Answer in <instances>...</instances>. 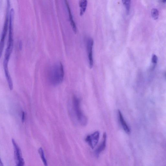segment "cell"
<instances>
[{
    "label": "cell",
    "instance_id": "cell-14",
    "mask_svg": "<svg viewBox=\"0 0 166 166\" xmlns=\"http://www.w3.org/2000/svg\"><path fill=\"white\" fill-rule=\"evenodd\" d=\"M158 61V58L156 55H154L152 58V62L153 64H156Z\"/></svg>",
    "mask_w": 166,
    "mask_h": 166
},
{
    "label": "cell",
    "instance_id": "cell-13",
    "mask_svg": "<svg viewBox=\"0 0 166 166\" xmlns=\"http://www.w3.org/2000/svg\"><path fill=\"white\" fill-rule=\"evenodd\" d=\"M151 16L153 18L154 20L157 19L159 16L158 10L156 9H153L151 11Z\"/></svg>",
    "mask_w": 166,
    "mask_h": 166
},
{
    "label": "cell",
    "instance_id": "cell-9",
    "mask_svg": "<svg viewBox=\"0 0 166 166\" xmlns=\"http://www.w3.org/2000/svg\"><path fill=\"white\" fill-rule=\"evenodd\" d=\"M65 3H66L67 8L68 10L69 14V18L70 24H71L73 31L76 34L77 33V27L76 24L74 21L72 15L71 13V10H70L69 3L67 0H65Z\"/></svg>",
    "mask_w": 166,
    "mask_h": 166
},
{
    "label": "cell",
    "instance_id": "cell-10",
    "mask_svg": "<svg viewBox=\"0 0 166 166\" xmlns=\"http://www.w3.org/2000/svg\"><path fill=\"white\" fill-rule=\"evenodd\" d=\"M80 7V15L83 16L87 9V0H80L79 2Z\"/></svg>",
    "mask_w": 166,
    "mask_h": 166
},
{
    "label": "cell",
    "instance_id": "cell-7",
    "mask_svg": "<svg viewBox=\"0 0 166 166\" xmlns=\"http://www.w3.org/2000/svg\"><path fill=\"white\" fill-rule=\"evenodd\" d=\"M107 141V134L104 132L103 135V140L101 144L95 150V154L96 156L98 157L101 153L104 150L106 147Z\"/></svg>",
    "mask_w": 166,
    "mask_h": 166
},
{
    "label": "cell",
    "instance_id": "cell-4",
    "mask_svg": "<svg viewBox=\"0 0 166 166\" xmlns=\"http://www.w3.org/2000/svg\"><path fill=\"white\" fill-rule=\"evenodd\" d=\"M12 141L14 147V158L16 165L18 166H23L24 164V162L22 156L21 150L14 140L12 139Z\"/></svg>",
    "mask_w": 166,
    "mask_h": 166
},
{
    "label": "cell",
    "instance_id": "cell-2",
    "mask_svg": "<svg viewBox=\"0 0 166 166\" xmlns=\"http://www.w3.org/2000/svg\"><path fill=\"white\" fill-rule=\"evenodd\" d=\"M13 48V29H9V38L7 47L5 53L3 62L4 69H8V65L10 57Z\"/></svg>",
    "mask_w": 166,
    "mask_h": 166
},
{
    "label": "cell",
    "instance_id": "cell-16",
    "mask_svg": "<svg viewBox=\"0 0 166 166\" xmlns=\"http://www.w3.org/2000/svg\"><path fill=\"white\" fill-rule=\"evenodd\" d=\"M0 166H3V164L1 160V162H0Z\"/></svg>",
    "mask_w": 166,
    "mask_h": 166
},
{
    "label": "cell",
    "instance_id": "cell-12",
    "mask_svg": "<svg viewBox=\"0 0 166 166\" xmlns=\"http://www.w3.org/2000/svg\"><path fill=\"white\" fill-rule=\"evenodd\" d=\"M38 152L44 165L46 166H48L47 161L46 159V158L45 157L44 151L43 149L42 148H40V149H39Z\"/></svg>",
    "mask_w": 166,
    "mask_h": 166
},
{
    "label": "cell",
    "instance_id": "cell-1",
    "mask_svg": "<svg viewBox=\"0 0 166 166\" xmlns=\"http://www.w3.org/2000/svg\"><path fill=\"white\" fill-rule=\"evenodd\" d=\"M64 76L63 65L61 63L55 64L50 68L48 77L50 83L54 86H57L61 83Z\"/></svg>",
    "mask_w": 166,
    "mask_h": 166
},
{
    "label": "cell",
    "instance_id": "cell-6",
    "mask_svg": "<svg viewBox=\"0 0 166 166\" xmlns=\"http://www.w3.org/2000/svg\"><path fill=\"white\" fill-rule=\"evenodd\" d=\"M94 44L93 40L92 38H89L87 43V50L88 53L89 66L92 68L93 66V48Z\"/></svg>",
    "mask_w": 166,
    "mask_h": 166
},
{
    "label": "cell",
    "instance_id": "cell-5",
    "mask_svg": "<svg viewBox=\"0 0 166 166\" xmlns=\"http://www.w3.org/2000/svg\"><path fill=\"white\" fill-rule=\"evenodd\" d=\"M100 133L98 132H96L93 134L88 136L85 139V141L92 149L96 147L99 141Z\"/></svg>",
    "mask_w": 166,
    "mask_h": 166
},
{
    "label": "cell",
    "instance_id": "cell-8",
    "mask_svg": "<svg viewBox=\"0 0 166 166\" xmlns=\"http://www.w3.org/2000/svg\"><path fill=\"white\" fill-rule=\"evenodd\" d=\"M118 114L119 122L122 126L125 131V132L129 134L130 133V129L126 122H125L122 115L119 110H118Z\"/></svg>",
    "mask_w": 166,
    "mask_h": 166
},
{
    "label": "cell",
    "instance_id": "cell-17",
    "mask_svg": "<svg viewBox=\"0 0 166 166\" xmlns=\"http://www.w3.org/2000/svg\"><path fill=\"white\" fill-rule=\"evenodd\" d=\"M162 1L164 3L166 2V0H162Z\"/></svg>",
    "mask_w": 166,
    "mask_h": 166
},
{
    "label": "cell",
    "instance_id": "cell-11",
    "mask_svg": "<svg viewBox=\"0 0 166 166\" xmlns=\"http://www.w3.org/2000/svg\"><path fill=\"white\" fill-rule=\"evenodd\" d=\"M122 3L126 10L127 14L130 12L131 6V0H122Z\"/></svg>",
    "mask_w": 166,
    "mask_h": 166
},
{
    "label": "cell",
    "instance_id": "cell-15",
    "mask_svg": "<svg viewBox=\"0 0 166 166\" xmlns=\"http://www.w3.org/2000/svg\"><path fill=\"white\" fill-rule=\"evenodd\" d=\"M22 117V121L23 122L25 120V113L24 112H23Z\"/></svg>",
    "mask_w": 166,
    "mask_h": 166
},
{
    "label": "cell",
    "instance_id": "cell-3",
    "mask_svg": "<svg viewBox=\"0 0 166 166\" xmlns=\"http://www.w3.org/2000/svg\"><path fill=\"white\" fill-rule=\"evenodd\" d=\"M73 105L74 109L79 122L80 124L83 126L87 124V119L84 115L80 107V101L79 99L76 97L73 98Z\"/></svg>",
    "mask_w": 166,
    "mask_h": 166
}]
</instances>
